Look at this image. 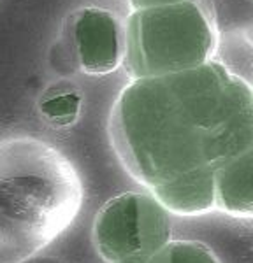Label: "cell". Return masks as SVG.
I'll use <instances>...</instances> for the list:
<instances>
[{
	"label": "cell",
	"mask_w": 253,
	"mask_h": 263,
	"mask_svg": "<svg viewBox=\"0 0 253 263\" xmlns=\"http://www.w3.org/2000/svg\"><path fill=\"white\" fill-rule=\"evenodd\" d=\"M213 30L193 0L132 12L125 35V63L134 79L162 78L209 62Z\"/></svg>",
	"instance_id": "cell-3"
},
{
	"label": "cell",
	"mask_w": 253,
	"mask_h": 263,
	"mask_svg": "<svg viewBox=\"0 0 253 263\" xmlns=\"http://www.w3.org/2000/svg\"><path fill=\"white\" fill-rule=\"evenodd\" d=\"M76 46L83 70L88 74H105L116 69L123 58L120 25L111 12L90 7L76 21Z\"/></svg>",
	"instance_id": "cell-5"
},
{
	"label": "cell",
	"mask_w": 253,
	"mask_h": 263,
	"mask_svg": "<svg viewBox=\"0 0 253 263\" xmlns=\"http://www.w3.org/2000/svg\"><path fill=\"white\" fill-rule=\"evenodd\" d=\"M81 179L53 144L0 139V263H27L74 221Z\"/></svg>",
	"instance_id": "cell-1"
},
{
	"label": "cell",
	"mask_w": 253,
	"mask_h": 263,
	"mask_svg": "<svg viewBox=\"0 0 253 263\" xmlns=\"http://www.w3.org/2000/svg\"><path fill=\"white\" fill-rule=\"evenodd\" d=\"M27 263H62V261L53 260V258H32V260Z\"/></svg>",
	"instance_id": "cell-11"
},
{
	"label": "cell",
	"mask_w": 253,
	"mask_h": 263,
	"mask_svg": "<svg viewBox=\"0 0 253 263\" xmlns=\"http://www.w3.org/2000/svg\"><path fill=\"white\" fill-rule=\"evenodd\" d=\"M216 205L234 216H253V146L214 168Z\"/></svg>",
	"instance_id": "cell-7"
},
{
	"label": "cell",
	"mask_w": 253,
	"mask_h": 263,
	"mask_svg": "<svg viewBox=\"0 0 253 263\" xmlns=\"http://www.w3.org/2000/svg\"><path fill=\"white\" fill-rule=\"evenodd\" d=\"M251 90H253V88H251Z\"/></svg>",
	"instance_id": "cell-12"
},
{
	"label": "cell",
	"mask_w": 253,
	"mask_h": 263,
	"mask_svg": "<svg viewBox=\"0 0 253 263\" xmlns=\"http://www.w3.org/2000/svg\"><path fill=\"white\" fill-rule=\"evenodd\" d=\"M150 263H220V260L202 242L174 240L160 249Z\"/></svg>",
	"instance_id": "cell-8"
},
{
	"label": "cell",
	"mask_w": 253,
	"mask_h": 263,
	"mask_svg": "<svg viewBox=\"0 0 253 263\" xmlns=\"http://www.w3.org/2000/svg\"><path fill=\"white\" fill-rule=\"evenodd\" d=\"M187 2V0H130L134 11L137 9H150V7H160V6H172V4Z\"/></svg>",
	"instance_id": "cell-10"
},
{
	"label": "cell",
	"mask_w": 253,
	"mask_h": 263,
	"mask_svg": "<svg viewBox=\"0 0 253 263\" xmlns=\"http://www.w3.org/2000/svg\"><path fill=\"white\" fill-rule=\"evenodd\" d=\"M94 242L107 263H150L171 242V216L153 195L121 193L97 214Z\"/></svg>",
	"instance_id": "cell-4"
},
{
	"label": "cell",
	"mask_w": 253,
	"mask_h": 263,
	"mask_svg": "<svg viewBox=\"0 0 253 263\" xmlns=\"http://www.w3.org/2000/svg\"><path fill=\"white\" fill-rule=\"evenodd\" d=\"M169 213L190 216L206 213L216 205V188H214V168L202 165L176 179L158 186L151 192Z\"/></svg>",
	"instance_id": "cell-6"
},
{
	"label": "cell",
	"mask_w": 253,
	"mask_h": 263,
	"mask_svg": "<svg viewBox=\"0 0 253 263\" xmlns=\"http://www.w3.org/2000/svg\"><path fill=\"white\" fill-rule=\"evenodd\" d=\"M41 111L44 112L46 120L55 125H69L78 112V99L73 95H58L57 99L41 104Z\"/></svg>",
	"instance_id": "cell-9"
},
{
	"label": "cell",
	"mask_w": 253,
	"mask_h": 263,
	"mask_svg": "<svg viewBox=\"0 0 253 263\" xmlns=\"http://www.w3.org/2000/svg\"><path fill=\"white\" fill-rule=\"evenodd\" d=\"M111 137L123 165L150 192L208 165L201 123L166 76L134 79L123 88Z\"/></svg>",
	"instance_id": "cell-2"
}]
</instances>
